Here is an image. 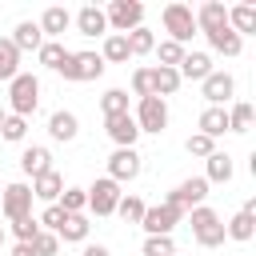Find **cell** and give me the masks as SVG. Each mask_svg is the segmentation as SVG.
Instances as JSON below:
<instances>
[{"instance_id":"6da1fadb","label":"cell","mask_w":256,"mask_h":256,"mask_svg":"<svg viewBox=\"0 0 256 256\" xmlns=\"http://www.w3.org/2000/svg\"><path fill=\"white\" fill-rule=\"evenodd\" d=\"M36 104H40V80L32 72H16L8 80V108H12V116H24L28 120L36 112Z\"/></svg>"},{"instance_id":"7a4b0ae2","label":"cell","mask_w":256,"mask_h":256,"mask_svg":"<svg viewBox=\"0 0 256 256\" xmlns=\"http://www.w3.org/2000/svg\"><path fill=\"white\" fill-rule=\"evenodd\" d=\"M192 236H196L200 248H220L224 244V220L216 216V208H208V204L192 208Z\"/></svg>"},{"instance_id":"3957f363","label":"cell","mask_w":256,"mask_h":256,"mask_svg":"<svg viewBox=\"0 0 256 256\" xmlns=\"http://www.w3.org/2000/svg\"><path fill=\"white\" fill-rule=\"evenodd\" d=\"M60 76L72 80V84L100 80L104 76V60H100V52H68V60L60 64Z\"/></svg>"},{"instance_id":"277c9868","label":"cell","mask_w":256,"mask_h":256,"mask_svg":"<svg viewBox=\"0 0 256 256\" xmlns=\"http://www.w3.org/2000/svg\"><path fill=\"white\" fill-rule=\"evenodd\" d=\"M104 20H108V28H112L116 36H128L132 28L144 24V4H140V0H112L108 12H104Z\"/></svg>"},{"instance_id":"5b68a950","label":"cell","mask_w":256,"mask_h":256,"mask_svg":"<svg viewBox=\"0 0 256 256\" xmlns=\"http://www.w3.org/2000/svg\"><path fill=\"white\" fill-rule=\"evenodd\" d=\"M160 20H164L168 40H176V44H188L196 36V16H192L188 4H164V16Z\"/></svg>"},{"instance_id":"8992f818","label":"cell","mask_w":256,"mask_h":256,"mask_svg":"<svg viewBox=\"0 0 256 256\" xmlns=\"http://www.w3.org/2000/svg\"><path fill=\"white\" fill-rule=\"evenodd\" d=\"M136 128L140 132H152V136H160L164 128H168V104L160 100V96H144L140 104H136Z\"/></svg>"},{"instance_id":"52a82bcc","label":"cell","mask_w":256,"mask_h":256,"mask_svg":"<svg viewBox=\"0 0 256 256\" xmlns=\"http://www.w3.org/2000/svg\"><path fill=\"white\" fill-rule=\"evenodd\" d=\"M88 192V208L96 212V216H112L116 212V204H120V184L116 180H108V176H100V180H92V188H84Z\"/></svg>"},{"instance_id":"ba28073f","label":"cell","mask_w":256,"mask_h":256,"mask_svg":"<svg viewBox=\"0 0 256 256\" xmlns=\"http://www.w3.org/2000/svg\"><path fill=\"white\" fill-rule=\"evenodd\" d=\"M204 196H208V180L204 176H188L184 184H176L168 196H164V204H172V208H200L204 204Z\"/></svg>"},{"instance_id":"9c48e42d","label":"cell","mask_w":256,"mask_h":256,"mask_svg":"<svg viewBox=\"0 0 256 256\" xmlns=\"http://www.w3.org/2000/svg\"><path fill=\"white\" fill-rule=\"evenodd\" d=\"M0 208H4L8 220H24V216H32V184H24V180L8 184V188L0 192Z\"/></svg>"},{"instance_id":"30bf717a","label":"cell","mask_w":256,"mask_h":256,"mask_svg":"<svg viewBox=\"0 0 256 256\" xmlns=\"http://www.w3.org/2000/svg\"><path fill=\"white\" fill-rule=\"evenodd\" d=\"M180 208H172V204H156V208H144V216H140V228L148 232V236H172V228L180 224Z\"/></svg>"},{"instance_id":"8fae6325","label":"cell","mask_w":256,"mask_h":256,"mask_svg":"<svg viewBox=\"0 0 256 256\" xmlns=\"http://www.w3.org/2000/svg\"><path fill=\"white\" fill-rule=\"evenodd\" d=\"M140 172H144V160H140L136 148H116V152L108 156V180L124 184V180H136Z\"/></svg>"},{"instance_id":"7c38bea8","label":"cell","mask_w":256,"mask_h":256,"mask_svg":"<svg viewBox=\"0 0 256 256\" xmlns=\"http://www.w3.org/2000/svg\"><path fill=\"white\" fill-rule=\"evenodd\" d=\"M200 92H204V100H208V108H224L228 100H232V92H236V80L228 76V72H208L204 80H200Z\"/></svg>"},{"instance_id":"4fadbf2b","label":"cell","mask_w":256,"mask_h":256,"mask_svg":"<svg viewBox=\"0 0 256 256\" xmlns=\"http://www.w3.org/2000/svg\"><path fill=\"white\" fill-rule=\"evenodd\" d=\"M68 24H72V12H68L64 4H48V8L40 12V20H36L40 36H48V40H60V36L68 32Z\"/></svg>"},{"instance_id":"5bb4252c","label":"cell","mask_w":256,"mask_h":256,"mask_svg":"<svg viewBox=\"0 0 256 256\" xmlns=\"http://www.w3.org/2000/svg\"><path fill=\"white\" fill-rule=\"evenodd\" d=\"M104 128H108V136H112V144H116V148H136V136H140V128H136L132 112L104 116Z\"/></svg>"},{"instance_id":"9a60e30c","label":"cell","mask_w":256,"mask_h":256,"mask_svg":"<svg viewBox=\"0 0 256 256\" xmlns=\"http://www.w3.org/2000/svg\"><path fill=\"white\" fill-rule=\"evenodd\" d=\"M192 16H196V32H204V36L228 24V8H224L220 0H204V4H200Z\"/></svg>"},{"instance_id":"2e32d148","label":"cell","mask_w":256,"mask_h":256,"mask_svg":"<svg viewBox=\"0 0 256 256\" xmlns=\"http://www.w3.org/2000/svg\"><path fill=\"white\" fill-rule=\"evenodd\" d=\"M20 172L24 176H44V172H52V152L44 148V144H32V148H24L20 152Z\"/></svg>"},{"instance_id":"e0dca14e","label":"cell","mask_w":256,"mask_h":256,"mask_svg":"<svg viewBox=\"0 0 256 256\" xmlns=\"http://www.w3.org/2000/svg\"><path fill=\"white\" fill-rule=\"evenodd\" d=\"M76 32H80V36H108L104 8H96V4H84V8L76 12Z\"/></svg>"},{"instance_id":"ac0fdd59","label":"cell","mask_w":256,"mask_h":256,"mask_svg":"<svg viewBox=\"0 0 256 256\" xmlns=\"http://www.w3.org/2000/svg\"><path fill=\"white\" fill-rule=\"evenodd\" d=\"M60 192H64V176H60L56 168L32 180V200H44V204H56V200H60Z\"/></svg>"},{"instance_id":"d6986e66","label":"cell","mask_w":256,"mask_h":256,"mask_svg":"<svg viewBox=\"0 0 256 256\" xmlns=\"http://www.w3.org/2000/svg\"><path fill=\"white\" fill-rule=\"evenodd\" d=\"M8 40L16 44V52H40V44H44V36H40L36 20H20V24L12 28V36H8Z\"/></svg>"},{"instance_id":"ffe728a7","label":"cell","mask_w":256,"mask_h":256,"mask_svg":"<svg viewBox=\"0 0 256 256\" xmlns=\"http://www.w3.org/2000/svg\"><path fill=\"white\" fill-rule=\"evenodd\" d=\"M176 72H180V80H204L212 72V56L208 52H184V60L176 64Z\"/></svg>"},{"instance_id":"44dd1931","label":"cell","mask_w":256,"mask_h":256,"mask_svg":"<svg viewBox=\"0 0 256 256\" xmlns=\"http://www.w3.org/2000/svg\"><path fill=\"white\" fill-rule=\"evenodd\" d=\"M76 132H80V120L72 116V112H64V108H56L52 116H48V136L52 140H76Z\"/></svg>"},{"instance_id":"7402d4cb","label":"cell","mask_w":256,"mask_h":256,"mask_svg":"<svg viewBox=\"0 0 256 256\" xmlns=\"http://www.w3.org/2000/svg\"><path fill=\"white\" fill-rule=\"evenodd\" d=\"M228 28L244 40V36H252L256 32V8L252 4H232L228 8Z\"/></svg>"},{"instance_id":"603a6c76","label":"cell","mask_w":256,"mask_h":256,"mask_svg":"<svg viewBox=\"0 0 256 256\" xmlns=\"http://www.w3.org/2000/svg\"><path fill=\"white\" fill-rule=\"evenodd\" d=\"M88 220H84V212H76V216H64V224L56 228V240H64V244H84L88 240Z\"/></svg>"},{"instance_id":"cb8c5ba5","label":"cell","mask_w":256,"mask_h":256,"mask_svg":"<svg viewBox=\"0 0 256 256\" xmlns=\"http://www.w3.org/2000/svg\"><path fill=\"white\" fill-rule=\"evenodd\" d=\"M100 60H104V64H124V60H132V52H128V36L108 32V36H104V48H100Z\"/></svg>"},{"instance_id":"d4e9b609","label":"cell","mask_w":256,"mask_h":256,"mask_svg":"<svg viewBox=\"0 0 256 256\" xmlns=\"http://www.w3.org/2000/svg\"><path fill=\"white\" fill-rule=\"evenodd\" d=\"M200 132H204L208 140L224 136V132H228V108H204V112H200Z\"/></svg>"},{"instance_id":"484cf974","label":"cell","mask_w":256,"mask_h":256,"mask_svg":"<svg viewBox=\"0 0 256 256\" xmlns=\"http://www.w3.org/2000/svg\"><path fill=\"white\" fill-rule=\"evenodd\" d=\"M208 44L216 48V52H224V56H240V48H244V40L224 24V28H216V32H208Z\"/></svg>"},{"instance_id":"4316f807","label":"cell","mask_w":256,"mask_h":256,"mask_svg":"<svg viewBox=\"0 0 256 256\" xmlns=\"http://www.w3.org/2000/svg\"><path fill=\"white\" fill-rule=\"evenodd\" d=\"M180 84H184V80H180V72H176V68H160V64L152 68V88H156V96H160V100H164V96H172Z\"/></svg>"},{"instance_id":"83f0119b","label":"cell","mask_w":256,"mask_h":256,"mask_svg":"<svg viewBox=\"0 0 256 256\" xmlns=\"http://www.w3.org/2000/svg\"><path fill=\"white\" fill-rule=\"evenodd\" d=\"M204 164H208V172H204L208 184H228V180H232V160H228L224 152H212Z\"/></svg>"},{"instance_id":"f1b7e54d","label":"cell","mask_w":256,"mask_h":256,"mask_svg":"<svg viewBox=\"0 0 256 256\" xmlns=\"http://www.w3.org/2000/svg\"><path fill=\"white\" fill-rule=\"evenodd\" d=\"M252 232H256V216H248V212H236L228 224H224V236H232V240H252Z\"/></svg>"},{"instance_id":"f546056e","label":"cell","mask_w":256,"mask_h":256,"mask_svg":"<svg viewBox=\"0 0 256 256\" xmlns=\"http://www.w3.org/2000/svg\"><path fill=\"white\" fill-rule=\"evenodd\" d=\"M36 56H40V64H44V68H52V72H60V64L68 60V48H64L60 40H44Z\"/></svg>"},{"instance_id":"4dcf8cb0","label":"cell","mask_w":256,"mask_h":256,"mask_svg":"<svg viewBox=\"0 0 256 256\" xmlns=\"http://www.w3.org/2000/svg\"><path fill=\"white\" fill-rule=\"evenodd\" d=\"M20 72V52H16V44L4 36L0 40V80H12Z\"/></svg>"},{"instance_id":"1f68e13d","label":"cell","mask_w":256,"mask_h":256,"mask_svg":"<svg viewBox=\"0 0 256 256\" xmlns=\"http://www.w3.org/2000/svg\"><path fill=\"white\" fill-rule=\"evenodd\" d=\"M152 48H156L152 28H144V24H140V28H132V32H128V52H132V56H148Z\"/></svg>"},{"instance_id":"d6a6232c","label":"cell","mask_w":256,"mask_h":256,"mask_svg":"<svg viewBox=\"0 0 256 256\" xmlns=\"http://www.w3.org/2000/svg\"><path fill=\"white\" fill-rule=\"evenodd\" d=\"M152 52L160 56V68H176V64L184 60V52H188V48H184V44H176V40H160Z\"/></svg>"},{"instance_id":"836d02e7","label":"cell","mask_w":256,"mask_h":256,"mask_svg":"<svg viewBox=\"0 0 256 256\" xmlns=\"http://www.w3.org/2000/svg\"><path fill=\"white\" fill-rule=\"evenodd\" d=\"M100 112H104V116H120V112H128V92H124V88H108V92L100 96Z\"/></svg>"},{"instance_id":"e575fe53","label":"cell","mask_w":256,"mask_h":256,"mask_svg":"<svg viewBox=\"0 0 256 256\" xmlns=\"http://www.w3.org/2000/svg\"><path fill=\"white\" fill-rule=\"evenodd\" d=\"M252 128V104H232L228 108V132H248Z\"/></svg>"},{"instance_id":"d590c367","label":"cell","mask_w":256,"mask_h":256,"mask_svg":"<svg viewBox=\"0 0 256 256\" xmlns=\"http://www.w3.org/2000/svg\"><path fill=\"white\" fill-rule=\"evenodd\" d=\"M56 204H60L68 216H76V212H84V208H88V192H84V188H64Z\"/></svg>"},{"instance_id":"8d00e7d4","label":"cell","mask_w":256,"mask_h":256,"mask_svg":"<svg viewBox=\"0 0 256 256\" xmlns=\"http://www.w3.org/2000/svg\"><path fill=\"white\" fill-rule=\"evenodd\" d=\"M24 136H28V120L8 112V116H4V124H0V140H12V144H20Z\"/></svg>"},{"instance_id":"74e56055","label":"cell","mask_w":256,"mask_h":256,"mask_svg":"<svg viewBox=\"0 0 256 256\" xmlns=\"http://www.w3.org/2000/svg\"><path fill=\"white\" fill-rule=\"evenodd\" d=\"M144 200L140 196H120V204H116V212L124 216V224H140V216H144Z\"/></svg>"},{"instance_id":"f35d334b","label":"cell","mask_w":256,"mask_h":256,"mask_svg":"<svg viewBox=\"0 0 256 256\" xmlns=\"http://www.w3.org/2000/svg\"><path fill=\"white\" fill-rule=\"evenodd\" d=\"M184 148H188V156H204V160H208V156L216 152V140H208L204 132H192V136L184 140Z\"/></svg>"},{"instance_id":"ab89813d","label":"cell","mask_w":256,"mask_h":256,"mask_svg":"<svg viewBox=\"0 0 256 256\" xmlns=\"http://www.w3.org/2000/svg\"><path fill=\"white\" fill-rule=\"evenodd\" d=\"M36 232H40V224H36V216H24V220H12V236H16V244H32V240H36Z\"/></svg>"},{"instance_id":"60d3db41","label":"cell","mask_w":256,"mask_h":256,"mask_svg":"<svg viewBox=\"0 0 256 256\" xmlns=\"http://www.w3.org/2000/svg\"><path fill=\"white\" fill-rule=\"evenodd\" d=\"M64 216H68V212H64L60 204H48V208L40 212V220H36V224H40V232H56V228L64 224Z\"/></svg>"},{"instance_id":"b9f144b4","label":"cell","mask_w":256,"mask_h":256,"mask_svg":"<svg viewBox=\"0 0 256 256\" xmlns=\"http://www.w3.org/2000/svg\"><path fill=\"white\" fill-rule=\"evenodd\" d=\"M144 256H176L172 236H148L144 240Z\"/></svg>"},{"instance_id":"7bdbcfd3","label":"cell","mask_w":256,"mask_h":256,"mask_svg":"<svg viewBox=\"0 0 256 256\" xmlns=\"http://www.w3.org/2000/svg\"><path fill=\"white\" fill-rule=\"evenodd\" d=\"M132 92L144 100V96H156V88H152V68H136L132 72Z\"/></svg>"},{"instance_id":"ee69618b","label":"cell","mask_w":256,"mask_h":256,"mask_svg":"<svg viewBox=\"0 0 256 256\" xmlns=\"http://www.w3.org/2000/svg\"><path fill=\"white\" fill-rule=\"evenodd\" d=\"M32 252H36V256H56V252H60V240H56V232H36V240H32Z\"/></svg>"},{"instance_id":"f6af8a7d","label":"cell","mask_w":256,"mask_h":256,"mask_svg":"<svg viewBox=\"0 0 256 256\" xmlns=\"http://www.w3.org/2000/svg\"><path fill=\"white\" fill-rule=\"evenodd\" d=\"M80 256H112V252H108L104 244H84V252H80Z\"/></svg>"},{"instance_id":"bcb514c9","label":"cell","mask_w":256,"mask_h":256,"mask_svg":"<svg viewBox=\"0 0 256 256\" xmlns=\"http://www.w3.org/2000/svg\"><path fill=\"white\" fill-rule=\"evenodd\" d=\"M8 256H36V252H32V244H12Z\"/></svg>"},{"instance_id":"7dc6e473","label":"cell","mask_w":256,"mask_h":256,"mask_svg":"<svg viewBox=\"0 0 256 256\" xmlns=\"http://www.w3.org/2000/svg\"><path fill=\"white\" fill-rule=\"evenodd\" d=\"M4 116H8V112H4V104H0V124H4Z\"/></svg>"},{"instance_id":"c3c4849f","label":"cell","mask_w":256,"mask_h":256,"mask_svg":"<svg viewBox=\"0 0 256 256\" xmlns=\"http://www.w3.org/2000/svg\"><path fill=\"white\" fill-rule=\"evenodd\" d=\"M0 248H4V224H0Z\"/></svg>"}]
</instances>
